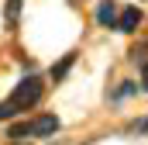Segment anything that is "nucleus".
I'll list each match as a JSON object with an SVG mask.
<instances>
[{"label":"nucleus","mask_w":148,"mask_h":145,"mask_svg":"<svg viewBox=\"0 0 148 145\" xmlns=\"http://www.w3.org/2000/svg\"><path fill=\"white\" fill-rule=\"evenodd\" d=\"M41 97H45V83H41V76H35V72H31V76H24V79H21L14 90H10L7 104L21 114V110L38 107V104H41Z\"/></svg>","instance_id":"f03ea898"},{"label":"nucleus","mask_w":148,"mask_h":145,"mask_svg":"<svg viewBox=\"0 0 148 145\" xmlns=\"http://www.w3.org/2000/svg\"><path fill=\"white\" fill-rule=\"evenodd\" d=\"M73 62H76V52H66V55H62V62H59V66H52V79H55V83H62V79H66V72L73 69Z\"/></svg>","instance_id":"39448f33"},{"label":"nucleus","mask_w":148,"mask_h":145,"mask_svg":"<svg viewBox=\"0 0 148 145\" xmlns=\"http://www.w3.org/2000/svg\"><path fill=\"white\" fill-rule=\"evenodd\" d=\"M59 117L55 114H38L31 121H17V124H10L7 128V138L10 142H21V138H48V135H55L59 131Z\"/></svg>","instance_id":"f257e3e1"},{"label":"nucleus","mask_w":148,"mask_h":145,"mask_svg":"<svg viewBox=\"0 0 148 145\" xmlns=\"http://www.w3.org/2000/svg\"><path fill=\"white\" fill-rule=\"evenodd\" d=\"M141 21H145L141 7H138V3H131V7H124V10L117 14V31H121V35H134V31L141 28Z\"/></svg>","instance_id":"7ed1b4c3"},{"label":"nucleus","mask_w":148,"mask_h":145,"mask_svg":"<svg viewBox=\"0 0 148 145\" xmlns=\"http://www.w3.org/2000/svg\"><path fill=\"white\" fill-rule=\"evenodd\" d=\"M117 14H121L117 0H100L97 3V24L100 28H117Z\"/></svg>","instance_id":"20e7f679"},{"label":"nucleus","mask_w":148,"mask_h":145,"mask_svg":"<svg viewBox=\"0 0 148 145\" xmlns=\"http://www.w3.org/2000/svg\"><path fill=\"white\" fill-rule=\"evenodd\" d=\"M127 135H138V138H145L148 135V117H134V121H127V128H124Z\"/></svg>","instance_id":"6e6552de"},{"label":"nucleus","mask_w":148,"mask_h":145,"mask_svg":"<svg viewBox=\"0 0 148 145\" xmlns=\"http://www.w3.org/2000/svg\"><path fill=\"white\" fill-rule=\"evenodd\" d=\"M127 59H131V62H138V66H141V62H148V38H145V41H138V45H131Z\"/></svg>","instance_id":"0eeeda50"},{"label":"nucleus","mask_w":148,"mask_h":145,"mask_svg":"<svg viewBox=\"0 0 148 145\" xmlns=\"http://www.w3.org/2000/svg\"><path fill=\"white\" fill-rule=\"evenodd\" d=\"M3 17H7V31H17V17H21V0H7V7H3Z\"/></svg>","instance_id":"423d86ee"},{"label":"nucleus","mask_w":148,"mask_h":145,"mask_svg":"<svg viewBox=\"0 0 148 145\" xmlns=\"http://www.w3.org/2000/svg\"><path fill=\"white\" fill-rule=\"evenodd\" d=\"M14 114H17V110L10 107V104H7V100H3V104H0V121H10V117H14Z\"/></svg>","instance_id":"1a4fd4ad"},{"label":"nucleus","mask_w":148,"mask_h":145,"mask_svg":"<svg viewBox=\"0 0 148 145\" xmlns=\"http://www.w3.org/2000/svg\"><path fill=\"white\" fill-rule=\"evenodd\" d=\"M141 90H148V62H141Z\"/></svg>","instance_id":"9d476101"}]
</instances>
